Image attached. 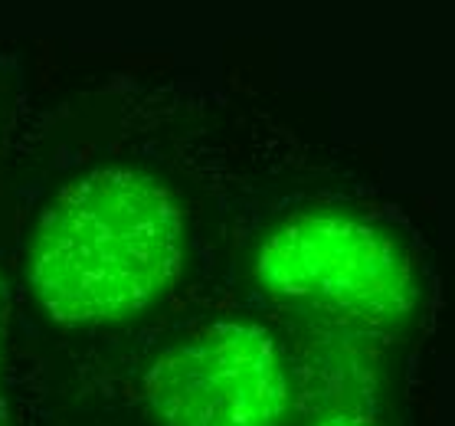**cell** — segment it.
<instances>
[{
  "label": "cell",
  "instance_id": "6da1fadb",
  "mask_svg": "<svg viewBox=\"0 0 455 426\" xmlns=\"http://www.w3.org/2000/svg\"><path fill=\"white\" fill-rule=\"evenodd\" d=\"M180 210L154 177L102 167L53 203L33 243L30 279L62 325H105L145 312L180 272Z\"/></svg>",
  "mask_w": 455,
  "mask_h": 426
},
{
  "label": "cell",
  "instance_id": "7a4b0ae2",
  "mask_svg": "<svg viewBox=\"0 0 455 426\" xmlns=\"http://www.w3.org/2000/svg\"><path fill=\"white\" fill-rule=\"evenodd\" d=\"M256 276L298 312L351 328H393L416 302V269L383 226L347 213H295L272 230Z\"/></svg>",
  "mask_w": 455,
  "mask_h": 426
},
{
  "label": "cell",
  "instance_id": "3957f363",
  "mask_svg": "<svg viewBox=\"0 0 455 426\" xmlns=\"http://www.w3.org/2000/svg\"><path fill=\"white\" fill-rule=\"evenodd\" d=\"M148 400L164 426H282L279 344L266 328L213 325L151 364Z\"/></svg>",
  "mask_w": 455,
  "mask_h": 426
},
{
  "label": "cell",
  "instance_id": "277c9868",
  "mask_svg": "<svg viewBox=\"0 0 455 426\" xmlns=\"http://www.w3.org/2000/svg\"><path fill=\"white\" fill-rule=\"evenodd\" d=\"M7 322H10V302H7V286H0V426L7 423V400H3V348H7Z\"/></svg>",
  "mask_w": 455,
  "mask_h": 426
},
{
  "label": "cell",
  "instance_id": "5b68a950",
  "mask_svg": "<svg viewBox=\"0 0 455 426\" xmlns=\"http://www.w3.org/2000/svg\"><path fill=\"white\" fill-rule=\"evenodd\" d=\"M318 426H377V423L367 420V416H328Z\"/></svg>",
  "mask_w": 455,
  "mask_h": 426
}]
</instances>
